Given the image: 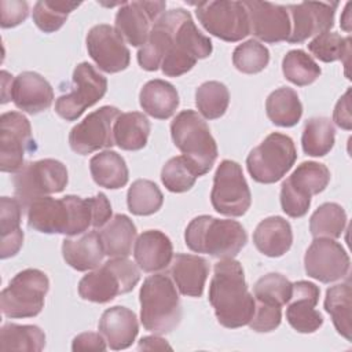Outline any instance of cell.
Instances as JSON below:
<instances>
[{"label":"cell","mask_w":352,"mask_h":352,"mask_svg":"<svg viewBox=\"0 0 352 352\" xmlns=\"http://www.w3.org/2000/svg\"><path fill=\"white\" fill-rule=\"evenodd\" d=\"M349 7H351V3L346 4V7H345V10H344V18L341 19V26H342V29L346 30V32L351 30V28H349V18H348V15H349Z\"/></svg>","instance_id":"obj_51"},{"label":"cell","mask_w":352,"mask_h":352,"mask_svg":"<svg viewBox=\"0 0 352 352\" xmlns=\"http://www.w3.org/2000/svg\"><path fill=\"white\" fill-rule=\"evenodd\" d=\"M140 107L157 120L172 117L179 107V94L176 88L165 80L147 81L139 94Z\"/></svg>","instance_id":"obj_29"},{"label":"cell","mask_w":352,"mask_h":352,"mask_svg":"<svg viewBox=\"0 0 352 352\" xmlns=\"http://www.w3.org/2000/svg\"><path fill=\"white\" fill-rule=\"evenodd\" d=\"M296 160L297 150L293 139L272 132L249 153L246 168L257 183L271 184L280 180L292 169Z\"/></svg>","instance_id":"obj_9"},{"label":"cell","mask_w":352,"mask_h":352,"mask_svg":"<svg viewBox=\"0 0 352 352\" xmlns=\"http://www.w3.org/2000/svg\"><path fill=\"white\" fill-rule=\"evenodd\" d=\"M282 72L285 78L297 87L315 82L322 73L314 58L302 50H292L283 56Z\"/></svg>","instance_id":"obj_41"},{"label":"cell","mask_w":352,"mask_h":352,"mask_svg":"<svg viewBox=\"0 0 352 352\" xmlns=\"http://www.w3.org/2000/svg\"><path fill=\"white\" fill-rule=\"evenodd\" d=\"M319 287L308 280L293 283L292 298L287 302L286 319L298 333H315L323 324V316L316 311L319 301Z\"/></svg>","instance_id":"obj_22"},{"label":"cell","mask_w":352,"mask_h":352,"mask_svg":"<svg viewBox=\"0 0 352 352\" xmlns=\"http://www.w3.org/2000/svg\"><path fill=\"white\" fill-rule=\"evenodd\" d=\"M28 15L29 4L26 1H0V25L3 29L18 26Z\"/></svg>","instance_id":"obj_47"},{"label":"cell","mask_w":352,"mask_h":352,"mask_svg":"<svg viewBox=\"0 0 352 352\" xmlns=\"http://www.w3.org/2000/svg\"><path fill=\"white\" fill-rule=\"evenodd\" d=\"M170 136L199 176L212 169L217 158V144L208 124L197 111H180L170 122Z\"/></svg>","instance_id":"obj_6"},{"label":"cell","mask_w":352,"mask_h":352,"mask_svg":"<svg viewBox=\"0 0 352 352\" xmlns=\"http://www.w3.org/2000/svg\"><path fill=\"white\" fill-rule=\"evenodd\" d=\"M133 257L144 272L165 270L173 258V246L168 235L160 230L143 231L135 241Z\"/></svg>","instance_id":"obj_24"},{"label":"cell","mask_w":352,"mask_h":352,"mask_svg":"<svg viewBox=\"0 0 352 352\" xmlns=\"http://www.w3.org/2000/svg\"><path fill=\"white\" fill-rule=\"evenodd\" d=\"M81 3L40 0L33 7V22L44 33L59 30L67 19V15L80 7Z\"/></svg>","instance_id":"obj_44"},{"label":"cell","mask_w":352,"mask_h":352,"mask_svg":"<svg viewBox=\"0 0 352 352\" xmlns=\"http://www.w3.org/2000/svg\"><path fill=\"white\" fill-rule=\"evenodd\" d=\"M103 252L109 257H128L136 238V226L122 213L114 214L99 231Z\"/></svg>","instance_id":"obj_31"},{"label":"cell","mask_w":352,"mask_h":352,"mask_svg":"<svg viewBox=\"0 0 352 352\" xmlns=\"http://www.w3.org/2000/svg\"><path fill=\"white\" fill-rule=\"evenodd\" d=\"M195 104L206 120L220 118L230 104L228 88L220 81H206L195 91Z\"/></svg>","instance_id":"obj_42"},{"label":"cell","mask_w":352,"mask_h":352,"mask_svg":"<svg viewBox=\"0 0 352 352\" xmlns=\"http://www.w3.org/2000/svg\"><path fill=\"white\" fill-rule=\"evenodd\" d=\"M140 322L154 334L170 333L182 319V305L172 279L165 274H154L144 279L140 292Z\"/></svg>","instance_id":"obj_5"},{"label":"cell","mask_w":352,"mask_h":352,"mask_svg":"<svg viewBox=\"0 0 352 352\" xmlns=\"http://www.w3.org/2000/svg\"><path fill=\"white\" fill-rule=\"evenodd\" d=\"M333 120L337 126L349 131L352 128V116H351V88L345 91V94L338 99L334 111Z\"/></svg>","instance_id":"obj_49"},{"label":"cell","mask_w":352,"mask_h":352,"mask_svg":"<svg viewBox=\"0 0 352 352\" xmlns=\"http://www.w3.org/2000/svg\"><path fill=\"white\" fill-rule=\"evenodd\" d=\"M293 283L283 275L271 272L261 276L253 286L256 305L267 308H280L292 298Z\"/></svg>","instance_id":"obj_37"},{"label":"cell","mask_w":352,"mask_h":352,"mask_svg":"<svg viewBox=\"0 0 352 352\" xmlns=\"http://www.w3.org/2000/svg\"><path fill=\"white\" fill-rule=\"evenodd\" d=\"M346 226V213L344 208L336 202L322 204L309 219V231L314 238L341 236Z\"/></svg>","instance_id":"obj_39"},{"label":"cell","mask_w":352,"mask_h":352,"mask_svg":"<svg viewBox=\"0 0 352 352\" xmlns=\"http://www.w3.org/2000/svg\"><path fill=\"white\" fill-rule=\"evenodd\" d=\"M330 182V170L315 161L301 162L282 183L280 206L290 217H302L311 206L312 195L322 192Z\"/></svg>","instance_id":"obj_11"},{"label":"cell","mask_w":352,"mask_h":352,"mask_svg":"<svg viewBox=\"0 0 352 352\" xmlns=\"http://www.w3.org/2000/svg\"><path fill=\"white\" fill-rule=\"evenodd\" d=\"M120 114V110L114 106H102L89 113L72 128L69 133L70 148L80 155H85L111 147L114 144L113 126Z\"/></svg>","instance_id":"obj_16"},{"label":"cell","mask_w":352,"mask_h":352,"mask_svg":"<svg viewBox=\"0 0 352 352\" xmlns=\"http://www.w3.org/2000/svg\"><path fill=\"white\" fill-rule=\"evenodd\" d=\"M44 346L45 334L38 326L7 323L0 330L1 351L40 352Z\"/></svg>","instance_id":"obj_36"},{"label":"cell","mask_w":352,"mask_h":352,"mask_svg":"<svg viewBox=\"0 0 352 352\" xmlns=\"http://www.w3.org/2000/svg\"><path fill=\"white\" fill-rule=\"evenodd\" d=\"M87 50L96 66L104 73L125 70L131 62V52L118 30L107 23L91 28L87 34Z\"/></svg>","instance_id":"obj_18"},{"label":"cell","mask_w":352,"mask_h":352,"mask_svg":"<svg viewBox=\"0 0 352 352\" xmlns=\"http://www.w3.org/2000/svg\"><path fill=\"white\" fill-rule=\"evenodd\" d=\"M22 205L16 198H0V234L1 246L0 257L8 258L15 256L23 243V231L21 228Z\"/></svg>","instance_id":"obj_30"},{"label":"cell","mask_w":352,"mask_h":352,"mask_svg":"<svg viewBox=\"0 0 352 352\" xmlns=\"http://www.w3.org/2000/svg\"><path fill=\"white\" fill-rule=\"evenodd\" d=\"M62 256L76 271H89L99 267L103 257V246L98 231L81 234L78 238H65L62 243Z\"/></svg>","instance_id":"obj_28"},{"label":"cell","mask_w":352,"mask_h":352,"mask_svg":"<svg viewBox=\"0 0 352 352\" xmlns=\"http://www.w3.org/2000/svg\"><path fill=\"white\" fill-rule=\"evenodd\" d=\"M249 16L250 33L264 43L287 41L292 30L286 6L270 1H242Z\"/></svg>","instance_id":"obj_21"},{"label":"cell","mask_w":352,"mask_h":352,"mask_svg":"<svg viewBox=\"0 0 352 352\" xmlns=\"http://www.w3.org/2000/svg\"><path fill=\"white\" fill-rule=\"evenodd\" d=\"M138 348L142 351H165L169 349L172 351V346L168 344V341L165 338H161L158 334L157 336H147V337H142Z\"/></svg>","instance_id":"obj_50"},{"label":"cell","mask_w":352,"mask_h":352,"mask_svg":"<svg viewBox=\"0 0 352 352\" xmlns=\"http://www.w3.org/2000/svg\"><path fill=\"white\" fill-rule=\"evenodd\" d=\"M165 7V1H125L116 14V29L132 47H143Z\"/></svg>","instance_id":"obj_19"},{"label":"cell","mask_w":352,"mask_h":352,"mask_svg":"<svg viewBox=\"0 0 352 352\" xmlns=\"http://www.w3.org/2000/svg\"><path fill=\"white\" fill-rule=\"evenodd\" d=\"M212 41L198 30L188 11H165L153 25L147 41L138 51V63L147 72L161 67L168 77L190 72L198 59L212 54Z\"/></svg>","instance_id":"obj_1"},{"label":"cell","mask_w":352,"mask_h":352,"mask_svg":"<svg viewBox=\"0 0 352 352\" xmlns=\"http://www.w3.org/2000/svg\"><path fill=\"white\" fill-rule=\"evenodd\" d=\"M308 50L322 62L330 63L336 60H344L345 67H348L351 55V37H342L334 32H324L315 36L308 43Z\"/></svg>","instance_id":"obj_43"},{"label":"cell","mask_w":352,"mask_h":352,"mask_svg":"<svg viewBox=\"0 0 352 352\" xmlns=\"http://www.w3.org/2000/svg\"><path fill=\"white\" fill-rule=\"evenodd\" d=\"M213 209L224 216H243L252 204V194L238 162L223 160L216 169L210 192Z\"/></svg>","instance_id":"obj_12"},{"label":"cell","mask_w":352,"mask_h":352,"mask_svg":"<svg viewBox=\"0 0 352 352\" xmlns=\"http://www.w3.org/2000/svg\"><path fill=\"white\" fill-rule=\"evenodd\" d=\"M351 260L340 242L331 238H315L304 256V268L308 276L330 283L345 278Z\"/></svg>","instance_id":"obj_17"},{"label":"cell","mask_w":352,"mask_h":352,"mask_svg":"<svg viewBox=\"0 0 352 352\" xmlns=\"http://www.w3.org/2000/svg\"><path fill=\"white\" fill-rule=\"evenodd\" d=\"M99 331L104 337L110 349H126L139 333L138 318L126 307L116 305L107 308L99 320Z\"/></svg>","instance_id":"obj_25"},{"label":"cell","mask_w":352,"mask_h":352,"mask_svg":"<svg viewBox=\"0 0 352 352\" xmlns=\"http://www.w3.org/2000/svg\"><path fill=\"white\" fill-rule=\"evenodd\" d=\"M150 129V121L143 113H121L113 126L114 144L126 151L142 150L147 144Z\"/></svg>","instance_id":"obj_32"},{"label":"cell","mask_w":352,"mask_h":352,"mask_svg":"<svg viewBox=\"0 0 352 352\" xmlns=\"http://www.w3.org/2000/svg\"><path fill=\"white\" fill-rule=\"evenodd\" d=\"M184 241L187 248L195 253L234 258L246 245L248 234L236 220L201 214L188 223Z\"/></svg>","instance_id":"obj_4"},{"label":"cell","mask_w":352,"mask_h":352,"mask_svg":"<svg viewBox=\"0 0 352 352\" xmlns=\"http://www.w3.org/2000/svg\"><path fill=\"white\" fill-rule=\"evenodd\" d=\"M107 348V342L104 337L99 333H81L73 338L72 349L74 352L78 351H104Z\"/></svg>","instance_id":"obj_48"},{"label":"cell","mask_w":352,"mask_h":352,"mask_svg":"<svg viewBox=\"0 0 352 352\" xmlns=\"http://www.w3.org/2000/svg\"><path fill=\"white\" fill-rule=\"evenodd\" d=\"M89 172L99 187L117 190L128 183L129 172L125 160L113 150H104L89 160Z\"/></svg>","instance_id":"obj_33"},{"label":"cell","mask_w":352,"mask_h":352,"mask_svg":"<svg viewBox=\"0 0 352 352\" xmlns=\"http://www.w3.org/2000/svg\"><path fill=\"white\" fill-rule=\"evenodd\" d=\"M50 280L45 272L37 268H26L18 272L1 290L0 308L4 316L11 319L37 316L44 308Z\"/></svg>","instance_id":"obj_8"},{"label":"cell","mask_w":352,"mask_h":352,"mask_svg":"<svg viewBox=\"0 0 352 352\" xmlns=\"http://www.w3.org/2000/svg\"><path fill=\"white\" fill-rule=\"evenodd\" d=\"M336 131L331 121L326 117L309 118L302 129L301 146L307 155L323 157L334 146Z\"/></svg>","instance_id":"obj_38"},{"label":"cell","mask_w":352,"mask_h":352,"mask_svg":"<svg viewBox=\"0 0 352 352\" xmlns=\"http://www.w3.org/2000/svg\"><path fill=\"white\" fill-rule=\"evenodd\" d=\"M34 150L32 126L29 120L18 111H7L0 116V169L16 173L25 164L23 158Z\"/></svg>","instance_id":"obj_15"},{"label":"cell","mask_w":352,"mask_h":352,"mask_svg":"<svg viewBox=\"0 0 352 352\" xmlns=\"http://www.w3.org/2000/svg\"><path fill=\"white\" fill-rule=\"evenodd\" d=\"M270 62L268 48L257 40H248L232 52V63L236 70L245 74H256L267 67Z\"/></svg>","instance_id":"obj_46"},{"label":"cell","mask_w":352,"mask_h":352,"mask_svg":"<svg viewBox=\"0 0 352 352\" xmlns=\"http://www.w3.org/2000/svg\"><path fill=\"white\" fill-rule=\"evenodd\" d=\"M195 14L205 30L220 40L235 43L250 34L248 11L242 1H202Z\"/></svg>","instance_id":"obj_14"},{"label":"cell","mask_w":352,"mask_h":352,"mask_svg":"<svg viewBox=\"0 0 352 352\" xmlns=\"http://www.w3.org/2000/svg\"><path fill=\"white\" fill-rule=\"evenodd\" d=\"M28 226L43 234L81 235L89 227L102 228L111 219V205L103 192L81 198L41 197L28 206Z\"/></svg>","instance_id":"obj_2"},{"label":"cell","mask_w":352,"mask_h":352,"mask_svg":"<svg viewBox=\"0 0 352 352\" xmlns=\"http://www.w3.org/2000/svg\"><path fill=\"white\" fill-rule=\"evenodd\" d=\"M169 272L183 296L201 297L209 275V263L201 256L176 253L170 261Z\"/></svg>","instance_id":"obj_26"},{"label":"cell","mask_w":352,"mask_h":352,"mask_svg":"<svg viewBox=\"0 0 352 352\" xmlns=\"http://www.w3.org/2000/svg\"><path fill=\"white\" fill-rule=\"evenodd\" d=\"M253 242L264 256L280 257L292 248V226L280 216H270L257 224L253 232Z\"/></svg>","instance_id":"obj_27"},{"label":"cell","mask_w":352,"mask_h":352,"mask_svg":"<svg viewBox=\"0 0 352 352\" xmlns=\"http://www.w3.org/2000/svg\"><path fill=\"white\" fill-rule=\"evenodd\" d=\"M15 198L23 209L37 198L65 190L69 182L66 166L54 158L25 164L14 176Z\"/></svg>","instance_id":"obj_10"},{"label":"cell","mask_w":352,"mask_h":352,"mask_svg":"<svg viewBox=\"0 0 352 352\" xmlns=\"http://www.w3.org/2000/svg\"><path fill=\"white\" fill-rule=\"evenodd\" d=\"M197 177H199L197 169L184 155L170 158L161 170L162 184L170 192L188 191L195 184Z\"/></svg>","instance_id":"obj_45"},{"label":"cell","mask_w":352,"mask_h":352,"mask_svg":"<svg viewBox=\"0 0 352 352\" xmlns=\"http://www.w3.org/2000/svg\"><path fill=\"white\" fill-rule=\"evenodd\" d=\"M265 111L270 121L278 126H294L302 116V104L297 92L289 87L272 91L265 100Z\"/></svg>","instance_id":"obj_34"},{"label":"cell","mask_w":352,"mask_h":352,"mask_svg":"<svg viewBox=\"0 0 352 352\" xmlns=\"http://www.w3.org/2000/svg\"><path fill=\"white\" fill-rule=\"evenodd\" d=\"M208 298L217 322L227 329L246 326L253 318L256 301L248 289L241 263L234 258H220L214 264Z\"/></svg>","instance_id":"obj_3"},{"label":"cell","mask_w":352,"mask_h":352,"mask_svg":"<svg viewBox=\"0 0 352 352\" xmlns=\"http://www.w3.org/2000/svg\"><path fill=\"white\" fill-rule=\"evenodd\" d=\"M107 91V80L91 63L81 62L73 72L72 89L55 102V111L66 121H76Z\"/></svg>","instance_id":"obj_13"},{"label":"cell","mask_w":352,"mask_h":352,"mask_svg":"<svg viewBox=\"0 0 352 352\" xmlns=\"http://www.w3.org/2000/svg\"><path fill=\"white\" fill-rule=\"evenodd\" d=\"M337 3L302 1L286 6L290 16L289 43H302L312 36L330 32L334 25Z\"/></svg>","instance_id":"obj_20"},{"label":"cell","mask_w":352,"mask_h":352,"mask_svg":"<svg viewBox=\"0 0 352 352\" xmlns=\"http://www.w3.org/2000/svg\"><path fill=\"white\" fill-rule=\"evenodd\" d=\"M351 308L352 290L349 282L334 285L326 290L324 309L331 316L333 324L338 334H341L348 341L352 340Z\"/></svg>","instance_id":"obj_35"},{"label":"cell","mask_w":352,"mask_h":352,"mask_svg":"<svg viewBox=\"0 0 352 352\" xmlns=\"http://www.w3.org/2000/svg\"><path fill=\"white\" fill-rule=\"evenodd\" d=\"M10 99L19 110L29 114H38L51 107L54 89L41 74L22 72L12 80Z\"/></svg>","instance_id":"obj_23"},{"label":"cell","mask_w":352,"mask_h":352,"mask_svg":"<svg viewBox=\"0 0 352 352\" xmlns=\"http://www.w3.org/2000/svg\"><path fill=\"white\" fill-rule=\"evenodd\" d=\"M164 195L158 186L147 179L135 180L126 192V204L131 213L150 216L162 206Z\"/></svg>","instance_id":"obj_40"},{"label":"cell","mask_w":352,"mask_h":352,"mask_svg":"<svg viewBox=\"0 0 352 352\" xmlns=\"http://www.w3.org/2000/svg\"><path fill=\"white\" fill-rule=\"evenodd\" d=\"M139 280L140 272L135 263L126 257H111L80 279L78 294L82 300L104 304L129 293Z\"/></svg>","instance_id":"obj_7"}]
</instances>
